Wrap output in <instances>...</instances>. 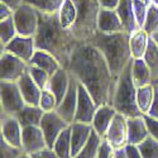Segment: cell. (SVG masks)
<instances>
[{
	"mask_svg": "<svg viewBox=\"0 0 158 158\" xmlns=\"http://www.w3.org/2000/svg\"><path fill=\"white\" fill-rule=\"evenodd\" d=\"M67 70L85 86L98 106L111 104L116 78L96 47L89 42H78L70 57Z\"/></svg>",
	"mask_w": 158,
	"mask_h": 158,
	"instance_id": "obj_1",
	"label": "cell"
},
{
	"mask_svg": "<svg viewBox=\"0 0 158 158\" xmlns=\"http://www.w3.org/2000/svg\"><path fill=\"white\" fill-rule=\"evenodd\" d=\"M39 13V25L34 35L35 48L49 52L61 63L62 67L67 69L70 57L78 41L73 37L71 31L64 29L58 19V13L46 14Z\"/></svg>",
	"mask_w": 158,
	"mask_h": 158,
	"instance_id": "obj_2",
	"label": "cell"
},
{
	"mask_svg": "<svg viewBox=\"0 0 158 158\" xmlns=\"http://www.w3.org/2000/svg\"><path fill=\"white\" fill-rule=\"evenodd\" d=\"M129 37L130 34L127 32L108 34L98 31L89 42L101 52L115 78L119 77L127 64L133 60L129 47Z\"/></svg>",
	"mask_w": 158,
	"mask_h": 158,
	"instance_id": "obj_3",
	"label": "cell"
},
{
	"mask_svg": "<svg viewBox=\"0 0 158 158\" xmlns=\"http://www.w3.org/2000/svg\"><path fill=\"white\" fill-rule=\"evenodd\" d=\"M137 86L131 77V61L127 64V67L119 75L115 82V89L111 99V105L114 109L125 115L130 116H140L143 115L137 105Z\"/></svg>",
	"mask_w": 158,
	"mask_h": 158,
	"instance_id": "obj_4",
	"label": "cell"
},
{
	"mask_svg": "<svg viewBox=\"0 0 158 158\" xmlns=\"http://www.w3.org/2000/svg\"><path fill=\"white\" fill-rule=\"evenodd\" d=\"M76 10V22L71 28V33L78 42H90L98 32V18L100 4L98 0H72Z\"/></svg>",
	"mask_w": 158,
	"mask_h": 158,
	"instance_id": "obj_5",
	"label": "cell"
},
{
	"mask_svg": "<svg viewBox=\"0 0 158 158\" xmlns=\"http://www.w3.org/2000/svg\"><path fill=\"white\" fill-rule=\"evenodd\" d=\"M18 35L34 37L39 25V13L28 3H23L13 14Z\"/></svg>",
	"mask_w": 158,
	"mask_h": 158,
	"instance_id": "obj_6",
	"label": "cell"
},
{
	"mask_svg": "<svg viewBox=\"0 0 158 158\" xmlns=\"http://www.w3.org/2000/svg\"><path fill=\"white\" fill-rule=\"evenodd\" d=\"M25 105L18 82H0V109L3 113L15 115Z\"/></svg>",
	"mask_w": 158,
	"mask_h": 158,
	"instance_id": "obj_7",
	"label": "cell"
},
{
	"mask_svg": "<svg viewBox=\"0 0 158 158\" xmlns=\"http://www.w3.org/2000/svg\"><path fill=\"white\" fill-rule=\"evenodd\" d=\"M28 64L29 63L10 52H0V80L18 82L19 78L28 71Z\"/></svg>",
	"mask_w": 158,
	"mask_h": 158,
	"instance_id": "obj_8",
	"label": "cell"
},
{
	"mask_svg": "<svg viewBox=\"0 0 158 158\" xmlns=\"http://www.w3.org/2000/svg\"><path fill=\"white\" fill-rule=\"evenodd\" d=\"M41 129L43 130L46 140H47V146L49 148L53 147V144L56 142V139L58 138V135L62 133V131L69 128L70 124L66 122L63 118L56 111H47L44 113L42 122H41Z\"/></svg>",
	"mask_w": 158,
	"mask_h": 158,
	"instance_id": "obj_9",
	"label": "cell"
},
{
	"mask_svg": "<svg viewBox=\"0 0 158 158\" xmlns=\"http://www.w3.org/2000/svg\"><path fill=\"white\" fill-rule=\"evenodd\" d=\"M22 131L23 127L15 115L0 113V138L11 146L22 148Z\"/></svg>",
	"mask_w": 158,
	"mask_h": 158,
	"instance_id": "obj_10",
	"label": "cell"
},
{
	"mask_svg": "<svg viewBox=\"0 0 158 158\" xmlns=\"http://www.w3.org/2000/svg\"><path fill=\"white\" fill-rule=\"evenodd\" d=\"M104 139H106L114 149L124 148L128 144V118L116 113Z\"/></svg>",
	"mask_w": 158,
	"mask_h": 158,
	"instance_id": "obj_11",
	"label": "cell"
},
{
	"mask_svg": "<svg viewBox=\"0 0 158 158\" xmlns=\"http://www.w3.org/2000/svg\"><path fill=\"white\" fill-rule=\"evenodd\" d=\"M98 109V104L95 102L94 98L85 89L84 85L78 82V98H77V109L75 122L91 124L94 119V115Z\"/></svg>",
	"mask_w": 158,
	"mask_h": 158,
	"instance_id": "obj_12",
	"label": "cell"
},
{
	"mask_svg": "<svg viewBox=\"0 0 158 158\" xmlns=\"http://www.w3.org/2000/svg\"><path fill=\"white\" fill-rule=\"evenodd\" d=\"M77 98H78V81L73 76H71V84H70L69 91L66 93L64 98L58 102L57 108H56V111L70 125L72 123H75L76 109H77Z\"/></svg>",
	"mask_w": 158,
	"mask_h": 158,
	"instance_id": "obj_13",
	"label": "cell"
},
{
	"mask_svg": "<svg viewBox=\"0 0 158 158\" xmlns=\"http://www.w3.org/2000/svg\"><path fill=\"white\" fill-rule=\"evenodd\" d=\"M47 140L43 130L39 125L24 127L22 131V149L23 152L33 154L47 148Z\"/></svg>",
	"mask_w": 158,
	"mask_h": 158,
	"instance_id": "obj_14",
	"label": "cell"
},
{
	"mask_svg": "<svg viewBox=\"0 0 158 158\" xmlns=\"http://www.w3.org/2000/svg\"><path fill=\"white\" fill-rule=\"evenodd\" d=\"M35 49L37 48H35L34 37H24V35H17L15 38H13L8 44L4 46V51L10 52V53L22 58L27 63L31 62Z\"/></svg>",
	"mask_w": 158,
	"mask_h": 158,
	"instance_id": "obj_15",
	"label": "cell"
},
{
	"mask_svg": "<svg viewBox=\"0 0 158 158\" xmlns=\"http://www.w3.org/2000/svg\"><path fill=\"white\" fill-rule=\"evenodd\" d=\"M116 113L118 111L114 109L111 104H104V105L98 106L91 125H93V129L101 138H104L105 134H106V131L114 119V116L116 115Z\"/></svg>",
	"mask_w": 158,
	"mask_h": 158,
	"instance_id": "obj_16",
	"label": "cell"
},
{
	"mask_svg": "<svg viewBox=\"0 0 158 158\" xmlns=\"http://www.w3.org/2000/svg\"><path fill=\"white\" fill-rule=\"evenodd\" d=\"M71 128V149H72V158L80 152L90 139L93 133V125L85 123H72Z\"/></svg>",
	"mask_w": 158,
	"mask_h": 158,
	"instance_id": "obj_17",
	"label": "cell"
},
{
	"mask_svg": "<svg viewBox=\"0 0 158 158\" xmlns=\"http://www.w3.org/2000/svg\"><path fill=\"white\" fill-rule=\"evenodd\" d=\"M70 84H71V75H70L69 70L64 67H61L53 75H51L48 85L46 89L51 90L52 93L55 94L57 101L60 102L64 98L66 93L69 91Z\"/></svg>",
	"mask_w": 158,
	"mask_h": 158,
	"instance_id": "obj_18",
	"label": "cell"
},
{
	"mask_svg": "<svg viewBox=\"0 0 158 158\" xmlns=\"http://www.w3.org/2000/svg\"><path fill=\"white\" fill-rule=\"evenodd\" d=\"M98 31L108 34L125 32L116 10L110 9H100L98 18Z\"/></svg>",
	"mask_w": 158,
	"mask_h": 158,
	"instance_id": "obj_19",
	"label": "cell"
},
{
	"mask_svg": "<svg viewBox=\"0 0 158 158\" xmlns=\"http://www.w3.org/2000/svg\"><path fill=\"white\" fill-rule=\"evenodd\" d=\"M18 86L20 89V93L24 98L25 104L39 106V99H41L42 89L34 82V80L32 78V76L29 75L28 71L19 78Z\"/></svg>",
	"mask_w": 158,
	"mask_h": 158,
	"instance_id": "obj_20",
	"label": "cell"
},
{
	"mask_svg": "<svg viewBox=\"0 0 158 158\" xmlns=\"http://www.w3.org/2000/svg\"><path fill=\"white\" fill-rule=\"evenodd\" d=\"M149 137L147 124L144 122L143 115L128 118V143L129 144H140L144 139Z\"/></svg>",
	"mask_w": 158,
	"mask_h": 158,
	"instance_id": "obj_21",
	"label": "cell"
},
{
	"mask_svg": "<svg viewBox=\"0 0 158 158\" xmlns=\"http://www.w3.org/2000/svg\"><path fill=\"white\" fill-rule=\"evenodd\" d=\"M118 15L120 18V22L124 27V31L128 34H133L139 29L135 17H134V11H133V5H131V0H120L119 5L115 9Z\"/></svg>",
	"mask_w": 158,
	"mask_h": 158,
	"instance_id": "obj_22",
	"label": "cell"
},
{
	"mask_svg": "<svg viewBox=\"0 0 158 158\" xmlns=\"http://www.w3.org/2000/svg\"><path fill=\"white\" fill-rule=\"evenodd\" d=\"M131 77L137 87L151 85L153 81L152 71L144 58H133L131 60Z\"/></svg>",
	"mask_w": 158,
	"mask_h": 158,
	"instance_id": "obj_23",
	"label": "cell"
},
{
	"mask_svg": "<svg viewBox=\"0 0 158 158\" xmlns=\"http://www.w3.org/2000/svg\"><path fill=\"white\" fill-rule=\"evenodd\" d=\"M29 64L37 66V67L48 72L49 75H53L56 71H58L62 67L60 61L53 55H51L49 52H46L42 49H35Z\"/></svg>",
	"mask_w": 158,
	"mask_h": 158,
	"instance_id": "obj_24",
	"label": "cell"
},
{
	"mask_svg": "<svg viewBox=\"0 0 158 158\" xmlns=\"http://www.w3.org/2000/svg\"><path fill=\"white\" fill-rule=\"evenodd\" d=\"M151 35L144 31L138 29L129 37V47L131 52V57L133 58H143L146 55V51L148 48Z\"/></svg>",
	"mask_w": 158,
	"mask_h": 158,
	"instance_id": "obj_25",
	"label": "cell"
},
{
	"mask_svg": "<svg viewBox=\"0 0 158 158\" xmlns=\"http://www.w3.org/2000/svg\"><path fill=\"white\" fill-rule=\"evenodd\" d=\"M44 111L35 105H25V106L15 114L22 127H32V125H41L42 118Z\"/></svg>",
	"mask_w": 158,
	"mask_h": 158,
	"instance_id": "obj_26",
	"label": "cell"
},
{
	"mask_svg": "<svg viewBox=\"0 0 158 158\" xmlns=\"http://www.w3.org/2000/svg\"><path fill=\"white\" fill-rule=\"evenodd\" d=\"M56 154L60 158H72V149H71V128H66L56 139L53 147Z\"/></svg>",
	"mask_w": 158,
	"mask_h": 158,
	"instance_id": "obj_27",
	"label": "cell"
},
{
	"mask_svg": "<svg viewBox=\"0 0 158 158\" xmlns=\"http://www.w3.org/2000/svg\"><path fill=\"white\" fill-rule=\"evenodd\" d=\"M76 15H77V10L72 0H64L61 9L58 10V19L61 25L64 29L71 31L76 22Z\"/></svg>",
	"mask_w": 158,
	"mask_h": 158,
	"instance_id": "obj_28",
	"label": "cell"
},
{
	"mask_svg": "<svg viewBox=\"0 0 158 158\" xmlns=\"http://www.w3.org/2000/svg\"><path fill=\"white\" fill-rule=\"evenodd\" d=\"M153 96H154V86L152 84L137 89V105L139 111L143 115L148 114L153 101Z\"/></svg>",
	"mask_w": 158,
	"mask_h": 158,
	"instance_id": "obj_29",
	"label": "cell"
},
{
	"mask_svg": "<svg viewBox=\"0 0 158 158\" xmlns=\"http://www.w3.org/2000/svg\"><path fill=\"white\" fill-rule=\"evenodd\" d=\"M101 140H102V138L96 133L95 130H93L87 144L73 158H96Z\"/></svg>",
	"mask_w": 158,
	"mask_h": 158,
	"instance_id": "obj_30",
	"label": "cell"
},
{
	"mask_svg": "<svg viewBox=\"0 0 158 158\" xmlns=\"http://www.w3.org/2000/svg\"><path fill=\"white\" fill-rule=\"evenodd\" d=\"M24 2L31 4L41 13L53 14V13H58L64 0H24Z\"/></svg>",
	"mask_w": 158,
	"mask_h": 158,
	"instance_id": "obj_31",
	"label": "cell"
},
{
	"mask_svg": "<svg viewBox=\"0 0 158 158\" xmlns=\"http://www.w3.org/2000/svg\"><path fill=\"white\" fill-rule=\"evenodd\" d=\"M17 35H18V32H17V27L13 17L9 19L0 20V44L3 46L8 44Z\"/></svg>",
	"mask_w": 158,
	"mask_h": 158,
	"instance_id": "obj_32",
	"label": "cell"
},
{
	"mask_svg": "<svg viewBox=\"0 0 158 158\" xmlns=\"http://www.w3.org/2000/svg\"><path fill=\"white\" fill-rule=\"evenodd\" d=\"M143 58L147 62V64L149 66V69L152 71V76H154L158 72V46L152 37L149 39L148 48H147L146 55H144Z\"/></svg>",
	"mask_w": 158,
	"mask_h": 158,
	"instance_id": "obj_33",
	"label": "cell"
},
{
	"mask_svg": "<svg viewBox=\"0 0 158 158\" xmlns=\"http://www.w3.org/2000/svg\"><path fill=\"white\" fill-rule=\"evenodd\" d=\"M143 29L149 35H152L154 32L158 31V6L157 5L151 4L148 6V11H147V17H146Z\"/></svg>",
	"mask_w": 158,
	"mask_h": 158,
	"instance_id": "obj_34",
	"label": "cell"
},
{
	"mask_svg": "<svg viewBox=\"0 0 158 158\" xmlns=\"http://www.w3.org/2000/svg\"><path fill=\"white\" fill-rule=\"evenodd\" d=\"M138 148L143 158H158V140H156L151 135L147 139H144L140 144H138Z\"/></svg>",
	"mask_w": 158,
	"mask_h": 158,
	"instance_id": "obj_35",
	"label": "cell"
},
{
	"mask_svg": "<svg viewBox=\"0 0 158 158\" xmlns=\"http://www.w3.org/2000/svg\"><path fill=\"white\" fill-rule=\"evenodd\" d=\"M57 105H58V101H57L55 94L48 89H43L42 94H41V99H39V108L44 113H47V111L56 110Z\"/></svg>",
	"mask_w": 158,
	"mask_h": 158,
	"instance_id": "obj_36",
	"label": "cell"
},
{
	"mask_svg": "<svg viewBox=\"0 0 158 158\" xmlns=\"http://www.w3.org/2000/svg\"><path fill=\"white\" fill-rule=\"evenodd\" d=\"M28 72H29V75L32 76V78L34 80V82L39 87H41L42 90L47 87L48 81H49V77H51V75L48 72H46L44 70L37 67V66H33V64H28Z\"/></svg>",
	"mask_w": 158,
	"mask_h": 158,
	"instance_id": "obj_37",
	"label": "cell"
},
{
	"mask_svg": "<svg viewBox=\"0 0 158 158\" xmlns=\"http://www.w3.org/2000/svg\"><path fill=\"white\" fill-rule=\"evenodd\" d=\"M131 5H133V11H134V17H135L138 27L139 29H143L149 5L147 3L142 2V0H131Z\"/></svg>",
	"mask_w": 158,
	"mask_h": 158,
	"instance_id": "obj_38",
	"label": "cell"
},
{
	"mask_svg": "<svg viewBox=\"0 0 158 158\" xmlns=\"http://www.w3.org/2000/svg\"><path fill=\"white\" fill-rule=\"evenodd\" d=\"M22 153V148L11 146L6 140L0 138V158H19Z\"/></svg>",
	"mask_w": 158,
	"mask_h": 158,
	"instance_id": "obj_39",
	"label": "cell"
},
{
	"mask_svg": "<svg viewBox=\"0 0 158 158\" xmlns=\"http://www.w3.org/2000/svg\"><path fill=\"white\" fill-rule=\"evenodd\" d=\"M114 152H115V149L110 146V143L106 139L102 138L100 146H99L96 158H114Z\"/></svg>",
	"mask_w": 158,
	"mask_h": 158,
	"instance_id": "obj_40",
	"label": "cell"
},
{
	"mask_svg": "<svg viewBox=\"0 0 158 158\" xmlns=\"http://www.w3.org/2000/svg\"><path fill=\"white\" fill-rule=\"evenodd\" d=\"M143 118H144V122L147 124L149 135L152 138H154L156 140H158V119H156L153 116H149L148 114L143 115Z\"/></svg>",
	"mask_w": 158,
	"mask_h": 158,
	"instance_id": "obj_41",
	"label": "cell"
},
{
	"mask_svg": "<svg viewBox=\"0 0 158 158\" xmlns=\"http://www.w3.org/2000/svg\"><path fill=\"white\" fill-rule=\"evenodd\" d=\"M31 158H60V157L56 154V152L52 148L47 147V148H44L42 151L31 154Z\"/></svg>",
	"mask_w": 158,
	"mask_h": 158,
	"instance_id": "obj_42",
	"label": "cell"
},
{
	"mask_svg": "<svg viewBox=\"0 0 158 158\" xmlns=\"http://www.w3.org/2000/svg\"><path fill=\"white\" fill-rule=\"evenodd\" d=\"M124 151H125L127 158H143L138 146H135V144H129L128 143L124 147Z\"/></svg>",
	"mask_w": 158,
	"mask_h": 158,
	"instance_id": "obj_43",
	"label": "cell"
},
{
	"mask_svg": "<svg viewBox=\"0 0 158 158\" xmlns=\"http://www.w3.org/2000/svg\"><path fill=\"white\" fill-rule=\"evenodd\" d=\"M153 86H154V96H153V101L148 111V115L158 119V86L157 85H153Z\"/></svg>",
	"mask_w": 158,
	"mask_h": 158,
	"instance_id": "obj_44",
	"label": "cell"
},
{
	"mask_svg": "<svg viewBox=\"0 0 158 158\" xmlns=\"http://www.w3.org/2000/svg\"><path fill=\"white\" fill-rule=\"evenodd\" d=\"M14 14V10L10 9L8 5H5L4 3H0V20L4 19H9Z\"/></svg>",
	"mask_w": 158,
	"mask_h": 158,
	"instance_id": "obj_45",
	"label": "cell"
},
{
	"mask_svg": "<svg viewBox=\"0 0 158 158\" xmlns=\"http://www.w3.org/2000/svg\"><path fill=\"white\" fill-rule=\"evenodd\" d=\"M101 9H110V10H115L119 5L120 0H98Z\"/></svg>",
	"mask_w": 158,
	"mask_h": 158,
	"instance_id": "obj_46",
	"label": "cell"
},
{
	"mask_svg": "<svg viewBox=\"0 0 158 158\" xmlns=\"http://www.w3.org/2000/svg\"><path fill=\"white\" fill-rule=\"evenodd\" d=\"M0 3H4V4L8 5L10 9L17 10V9L24 3V0H0Z\"/></svg>",
	"mask_w": 158,
	"mask_h": 158,
	"instance_id": "obj_47",
	"label": "cell"
},
{
	"mask_svg": "<svg viewBox=\"0 0 158 158\" xmlns=\"http://www.w3.org/2000/svg\"><path fill=\"white\" fill-rule=\"evenodd\" d=\"M114 158H127V154H125L124 148L115 149V152H114Z\"/></svg>",
	"mask_w": 158,
	"mask_h": 158,
	"instance_id": "obj_48",
	"label": "cell"
},
{
	"mask_svg": "<svg viewBox=\"0 0 158 158\" xmlns=\"http://www.w3.org/2000/svg\"><path fill=\"white\" fill-rule=\"evenodd\" d=\"M152 85H157L158 86V72L153 76V81H152Z\"/></svg>",
	"mask_w": 158,
	"mask_h": 158,
	"instance_id": "obj_49",
	"label": "cell"
},
{
	"mask_svg": "<svg viewBox=\"0 0 158 158\" xmlns=\"http://www.w3.org/2000/svg\"><path fill=\"white\" fill-rule=\"evenodd\" d=\"M151 37L154 39V42H156V43H157V46H158V31H157V32H154V33H153Z\"/></svg>",
	"mask_w": 158,
	"mask_h": 158,
	"instance_id": "obj_50",
	"label": "cell"
},
{
	"mask_svg": "<svg viewBox=\"0 0 158 158\" xmlns=\"http://www.w3.org/2000/svg\"><path fill=\"white\" fill-rule=\"evenodd\" d=\"M19 158H31V154H28V153L23 152V153H22V156H20Z\"/></svg>",
	"mask_w": 158,
	"mask_h": 158,
	"instance_id": "obj_51",
	"label": "cell"
},
{
	"mask_svg": "<svg viewBox=\"0 0 158 158\" xmlns=\"http://www.w3.org/2000/svg\"><path fill=\"white\" fill-rule=\"evenodd\" d=\"M151 4H154L158 6V0H151Z\"/></svg>",
	"mask_w": 158,
	"mask_h": 158,
	"instance_id": "obj_52",
	"label": "cell"
},
{
	"mask_svg": "<svg viewBox=\"0 0 158 158\" xmlns=\"http://www.w3.org/2000/svg\"><path fill=\"white\" fill-rule=\"evenodd\" d=\"M142 2H144V3H147L148 5H151V0H142Z\"/></svg>",
	"mask_w": 158,
	"mask_h": 158,
	"instance_id": "obj_53",
	"label": "cell"
}]
</instances>
